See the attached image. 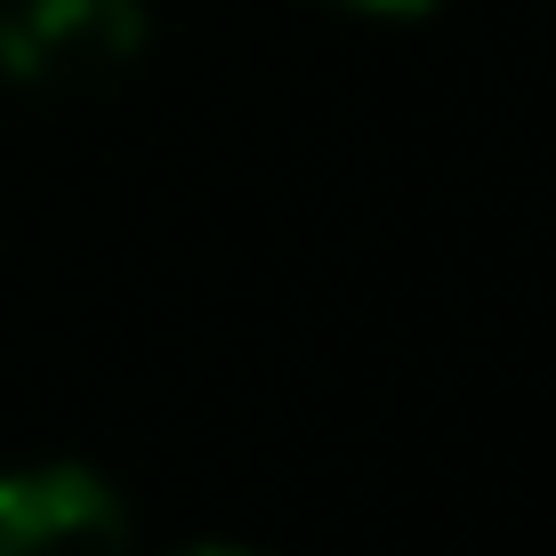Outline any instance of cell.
Returning <instances> with one entry per match:
<instances>
[{"instance_id":"6da1fadb","label":"cell","mask_w":556,"mask_h":556,"mask_svg":"<svg viewBox=\"0 0 556 556\" xmlns=\"http://www.w3.org/2000/svg\"><path fill=\"white\" fill-rule=\"evenodd\" d=\"M146 49L138 0H16L0 9V73L9 81H98Z\"/></svg>"},{"instance_id":"7a4b0ae2","label":"cell","mask_w":556,"mask_h":556,"mask_svg":"<svg viewBox=\"0 0 556 556\" xmlns=\"http://www.w3.org/2000/svg\"><path fill=\"white\" fill-rule=\"evenodd\" d=\"M0 556H129V508L89 468L0 476Z\"/></svg>"},{"instance_id":"3957f363","label":"cell","mask_w":556,"mask_h":556,"mask_svg":"<svg viewBox=\"0 0 556 556\" xmlns=\"http://www.w3.org/2000/svg\"><path fill=\"white\" fill-rule=\"evenodd\" d=\"M348 9H371V16H419V9H435V0H348Z\"/></svg>"},{"instance_id":"277c9868","label":"cell","mask_w":556,"mask_h":556,"mask_svg":"<svg viewBox=\"0 0 556 556\" xmlns=\"http://www.w3.org/2000/svg\"><path fill=\"white\" fill-rule=\"evenodd\" d=\"M186 556H251V548H186Z\"/></svg>"}]
</instances>
